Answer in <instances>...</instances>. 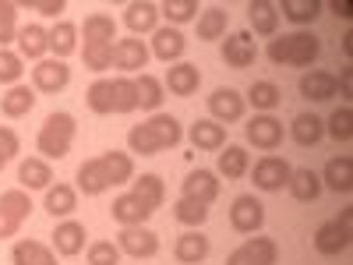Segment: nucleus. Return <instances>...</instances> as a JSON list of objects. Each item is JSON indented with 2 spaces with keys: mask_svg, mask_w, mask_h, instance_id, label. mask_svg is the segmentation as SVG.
I'll use <instances>...</instances> for the list:
<instances>
[{
  "mask_svg": "<svg viewBox=\"0 0 353 265\" xmlns=\"http://www.w3.org/2000/svg\"><path fill=\"white\" fill-rule=\"evenodd\" d=\"M117 248H121V255H131V258H152L159 251V233L149 226H124L117 233Z\"/></svg>",
  "mask_w": 353,
  "mask_h": 265,
  "instance_id": "nucleus-12",
  "label": "nucleus"
},
{
  "mask_svg": "<svg viewBox=\"0 0 353 265\" xmlns=\"http://www.w3.org/2000/svg\"><path fill=\"white\" fill-rule=\"evenodd\" d=\"M329 11H336L339 18H353V4H350V0H343V4H339V0H332Z\"/></svg>",
  "mask_w": 353,
  "mask_h": 265,
  "instance_id": "nucleus-56",
  "label": "nucleus"
},
{
  "mask_svg": "<svg viewBox=\"0 0 353 265\" xmlns=\"http://www.w3.org/2000/svg\"><path fill=\"white\" fill-rule=\"evenodd\" d=\"M85 237H88L85 223L64 219V223H57V230H53V251L64 255V258H74V255L85 251Z\"/></svg>",
  "mask_w": 353,
  "mask_h": 265,
  "instance_id": "nucleus-15",
  "label": "nucleus"
},
{
  "mask_svg": "<svg viewBox=\"0 0 353 265\" xmlns=\"http://www.w3.org/2000/svg\"><path fill=\"white\" fill-rule=\"evenodd\" d=\"M11 265H57V251L46 248L43 241L32 237H21L11 248Z\"/></svg>",
  "mask_w": 353,
  "mask_h": 265,
  "instance_id": "nucleus-24",
  "label": "nucleus"
},
{
  "mask_svg": "<svg viewBox=\"0 0 353 265\" xmlns=\"http://www.w3.org/2000/svg\"><path fill=\"white\" fill-rule=\"evenodd\" d=\"M209 251H212V244H209V237H205L201 230L181 233L176 244H173V258L181 262V265H201L205 258H209Z\"/></svg>",
  "mask_w": 353,
  "mask_h": 265,
  "instance_id": "nucleus-19",
  "label": "nucleus"
},
{
  "mask_svg": "<svg viewBox=\"0 0 353 265\" xmlns=\"http://www.w3.org/2000/svg\"><path fill=\"white\" fill-rule=\"evenodd\" d=\"M251 177H254V188L258 191H283L286 184H290V173H293V166L283 159V156H261L251 170H248Z\"/></svg>",
  "mask_w": 353,
  "mask_h": 265,
  "instance_id": "nucleus-5",
  "label": "nucleus"
},
{
  "mask_svg": "<svg viewBox=\"0 0 353 265\" xmlns=\"http://www.w3.org/2000/svg\"><path fill=\"white\" fill-rule=\"evenodd\" d=\"M181 188H184V198H194L201 205H212L219 198V173H212V170H191L181 181Z\"/></svg>",
  "mask_w": 353,
  "mask_h": 265,
  "instance_id": "nucleus-14",
  "label": "nucleus"
},
{
  "mask_svg": "<svg viewBox=\"0 0 353 265\" xmlns=\"http://www.w3.org/2000/svg\"><path fill=\"white\" fill-rule=\"evenodd\" d=\"M128 149L138 153V156H159V153H163L149 124H134V128L128 131Z\"/></svg>",
  "mask_w": 353,
  "mask_h": 265,
  "instance_id": "nucleus-46",
  "label": "nucleus"
},
{
  "mask_svg": "<svg viewBox=\"0 0 353 265\" xmlns=\"http://www.w3.org/2000/svg\"><path fill=\"white\" fill-rule=\"evenodd\" d=\"M99 166H103V173H106L110 188H117V184H131V181H134V159H131L128 153L110 149V153L99 156Z\"/></svg>",
  "mask_w": 353,
  "mask_h": 265,
  "instance_id": "nucleus-30",
  "label": "nucleus"
},
{
  "mask_svg": "<svg viewBox=\"0 0 353 265\" xmlns=\"http://www.w3.org/2000/svg\"><path fill=\"white\" fill-rule=\"evenodd\" d=\"M216 170H219V177H226V181H241V177L251 170V156H248V149H244V145H223Z\"/></svg>",
  "mask_w": 353,
  "mask_h": 265,
  "instance_id": "nucleus-32",
  "label": "nucleus"
},
{
  "mask_svg": "<svg viewBox=\"0 0 353 265\" xmlns=\"http://www.w3.org/2000/svg\"><path fill=\"white\" fill-rule=\"evenodd\" d=\"M336 92H343V96H350V92H353V71H350V68L336 78Z\"/></svg>",
  "mask_w": 353,
  "mask_h": 265,
  "instance_id": "nucleus-55",
  "label": "nucleus"
},
{
  "mask_svg": "<svg viewBox=\"0 0 353 265\" xmlns=\"http://www.w3.org/2000/svg\"><path fill=\"white\" fill-rule=\"evenodd\" d=\"M18 39V4L0 0V50H8V43Z\"/></svg>",
  "mask_w": 353,
  "mask_h": 265,
  "instance_id": "nucleus-50",
  "label": "nucleus"
},
{
  "mask_svg": "<svg viewBox=\"0 0 353 265\" xmlns=\"http://www.w3.org/2000/svg\"><path fill=\"white\" fill-rule=\"evenodd\" d=\"M244 110H248L244 96L237 92V88H230V85L216 88V92L209 96V113H212L216 124H237V121H244Z\"/></svg>",
  "mask_w": 353,
  "mask_h": 265,
  "instance_id": "nucleus-11",
  "label": "nucleus"
},
{
  "mask_svg": "<svg viewBox=\"0 0 353 265\" xmlns=\"http://www.w3.org/2000/svg\"><path fill=\"white\" fill-rule=\"evenodd\" d=\"M188 135H191V145L198 153H219L226 145V128L216 124L212 117H209V121H194Z\"/></svg>",
  "mask_w": 353,
  "mask_h": 265,
  "instance_id": "nucleus-26",
  "label": "nucleus"
},
{
  "mask_svg": "<svg viewBox=\"0 0 353 265\" xmlns=\"http://www.w3.org/2000/svg\"><path fill=\"white\" fill-rule=\"evenodd\" d=\"M184 50H188V39H184L181 28L163 25V28H156V32H152V50H149V53L159 57L163 64H181Z\"/></svg>",
  "mask_w": 353,
  "mask_h": 265,
  "instance_id": "nucleus-13",
  "label": "nucleus"
},
{
  "mask_svg": "<svg viewBox=\"0 0 353 265\" xmlns=\"http://www.w3.org/2000/svg\"><path fill=\"white\" fill-rule=\"evenodd\" d=\"M230 226L237 233H258L265 226V205L254 195H237L230 205Z\"/></svg>",
  "mask_w": 353,
  "mask_h": 265,
  "instance_id": "nucleus-8",
  "label": "nucleus"
},
{
  "mask_svg": "<svg viewBox=\"0 0 353 265\" xmlns=\"http://www.w3.org/2000/svg\"><path fill=\"white\" fill-rule=\"evenodd\" d=\"M81 36H85V43H113L117 39V21L110 18V14H88L85 21H81Z\"/></svg>",
  "mask_w": 353,
  "mask_h": 265,
  "instance_id": "nucleus-41",
  "label": "nucleus"
},
{
  "mask_svg": "<svg viewBox=\"0 0 353 265\" xmlns=\"http://www.w3.org/2000/svg\"><path fill=\"white\" fill-rule=\"evenodd\" d=\"M269 61L279 68H311L321 53V39L314 32H293V36H276L269 43Z\"/></svg>",
  "mask_w": 353,
  "mask_h": 265,
  "instance_id": "nucleus-2",
  "label": "nucleus"
},
{
  "mask_svg": "<svg viewBox=\"0 0 353 265\" xmlns=\"http://www.w3.org/2000/svg\"><path fill=\"white\" fill-rule=\"evenodd\" d=\"M138 110V88L134 78H113V113H134Z\"/></svg>",
  "mask_w": 353,
  "mask_h": 265,
  "instance_id": "nucleus-45",
  "label": "nucleus"
},
{
  "mask_svg": "<svg viewBox=\"0 0 353 265\" xmlns=\"http://www.w3.org/2000/svg\"><path fill=\"white\" fill-rule=\"evenodd\" d=\"M74 135H78L74 113H68V110L50 113L46 121H43V128H39V135H36V153H39V159H46V163H50V159H64V156L71 153Z\"/></svg>",
  "mask_w": 353,
  "mask_h": 265,
  "instance_id": "nucleus-1",
  "label": "nucleus"
},
{
  "mask_svg": "<svg viewBox=\"0 0 353 265\" xmlns=\"http://www.w3.org/2000/svg\"><path fill=\"white\" fill-rule=\"evenodd\" d=\"M25 8H32V11H39L43 18H61V14L68 11V0H28Z\"/></svg>",
  "mask_w": 353,
  "mask_h": 265,
  "instance_id": "nucleus-54",
  "label": "nucleus"
},
{
  "mask_svg": "<svg viewBox=\"0 0 353 265\" xmlns=\"http://www.w3.org/2000/svg\"><path fill=\"white\" fill-rule=\"evenodd\" d=\"M88 265H121V248L113 241H92L88 244Z\"/></svg>",
  "mask_w": 353,
  "mask_h": 265,
  "instance_id": "nucleus-52",
  "label": "nucleus"
},
{
  "mask_svg": "<svg viewBox=\"0 0 353 265\" xmlns=\"http://www.w3.org/2000/svg\"><path fill=\"white\" fill-rule=\"evenodd\" d=\"M258 61V46H254V36L248 32V28H241V32H230L223 39V64L233 68V71H244Z\"/></svg>",
  "mask_w": 353,
  "mask_h": 265,
  "instance_id": "nucleus-9",
  "label": "nucleus"
},
{
  "mask_svg": "<svg viewBox=\"0 0 353 265\" xmlns=\"http://www.w3.org/2000/svg\"><path fill=\"white\" fill-rule=\"evenodd\" d=\"M244 135H248V141L254 145V149L276 153L283 145V121H276L272 113H254L251 121L244 124Z\"/></svg>",
  "mask_w": 353,
  "mask_h": 265,
  "instance_id": "nucleus-7",
  "label": "nucleus"
},
{
  "mask_svg": "<svg viewBox=\"0 0 353 265\" xmlns=\"http://www.w3.org/2000/svg\"><path fill=\"white\" fill-rule=\"evenodd\" d=\"M134 88H138V106H141V110L159 113V106H163V99H166L163 81H159L156 75H141V78L134 81Z\"/></svg>",
  "mask_w": 353,
  "mask_h": 265,
  "instance_id": "nucleus-43",
  "label": "nucleus"
},
{
  "mask_svg": "<svg viewBox=\"0 0 353 265\" xmlns=\"http://www.w3.org/2000/svg\"><path fill=\"white\" fill-rule=\"evenodd\" d=\"M81 57H85V68L88 71L103 75L106 68H113V43H85Z\"/></svg>",
  "mask_w": 353,
  "mask_h": 265,
  "instance_id": "nucleus-48",
  "label": "nucleus"
},
{
  "mask_svg": "<svg viewBox=\"0 0 353 265\" xmlns=\"http://www.w3.org/2000/svg\"><path fill=\"white\" fill-rule=\"evenodd\" d=\"M325 131L336 138V141H350L353 138V110L350 106H336L325 121Z\"/></svg>",
  "mask_w": 353,
  "mask_h": 265,
  "instance_id": "nucleus-49",
  "label": "nucleus"
},
{
  "mask_svg": "<svg viewBox=\"0 0 353 265\" xmlns=\"http://www.w3.org/2000/svg\"><path fill=\"white\" fill-rule=\"evenodd\" d=\"M71 85V68L57 57H43V61L32 68V88L36 92H46V96H57Z\"/></svg>",
  "mask_w": 353,
  "mask_h": 265,
  "instance_id": "nucleus-6",
  "label": "nucleus"
},
{
  "mask_svg": "<svg viewBox=\"0 0 353 265\" xmlns=\"http://www.w3.org/2000/svg\"><path fill=\"white\" fill-rule=\"evenodd\" d=\"M18 57L21 61H43V57L50 53V28H43V25H25V28H18Z\"/></svg>",
  "mask_w": 353,
  "mask_h": 265,
  "instance_id": "nucleus-17",
  "label": "nucleus"
},
{
  "mask_svg": "<svg viewBox=\"0 0 353 265\" xmlns=\"http://www.w3.org/2000/svg\"><path fill=\"white\" fill-rule=\"evenodd\" d=\"M350 241H353V209H343L336 219L321 223V226L314 230V251L325 255V258L343 255V251L350 248Z\"/></svg>",
  "mask_w": 353,
  "mask_h": 265,
  "instance_id": "nucleus-3",
  "label": "nucleus"
},
{
  "mask_svg": "<svg viewBox=\"0 0 353 265\" xmlns=\"http://www.w3.org/2000/svg\"><path fill=\"white\" fill-rule=\"evenodd\" d=\"M78 50V25L74 21H57L50 28V53L57 57V61H64V57H71Z\"/></svg>",
  "mask_w": 353,
  "mask_h": 265,
  "instance_id": "nucleus-38",
  "label": "nucleus"
},
{
  "mask_svg": "<svg viewBox=\"0 0 353 265\" xmlns=\"http://www.w3.org/2000/svg\"><path fill=\"white\" fill-rule=\"evenodd\" d=\"M286 188H290V195L297 198V202H318V195L325 191V188H321V177H318L311 166H304V170H293Z\"/></svg>",
  "mask_w": 353,
  "mask_h": 265,
  "instance_id": "nucleus-36",
  "label": "nucleus"
},
{
  "mask_svg": "<svg viewBox=\"0 0 353 265\" xmlns=\"http://www.w3.org/2000/svg\"><path fill=\"white\" fill-rule=\"evenodd\" d=\"M145 124L152 128V135H156V141H159L163 153H166V149H176V145L184 141V128H181V121H176L173 113H152Z\"/></svg>",
  "mask_w": 353,
  "mask_h": 265,
  "instance_id": "nucleus-31",
  "label": "nucleus"
},
{
  "mask_svg": "<svg viewBox=\"0 0 353 265\" xmlns=\"http://www.w3.org/2000/svg\"><path fill=\"white\" fill-rule=\"evenodd\" d=\"M110 216H113V223H121V226H145V219H149L152 213L128 191V195H117V198H113Z\"/></svg>",
  "mask_w": 353,
  "mask_h": 265,
  "instance_id": "nucleus-27",
  "label": "nucleus"
},
{
  "mask_svg": "<svg viewBox=\"0 0 353 265\" xmlns=\"http://www.w3.org/2000/svg\"><path fill=\"white\" fill-rule=\"evenodd\" d=\"M18 184H21V191H46L53 184V166L39 156H28L18 166Z\"/></svg>",
  "mask_w": 353,
  "mask_h": 265,
  "instance_id": "nucleus-23",
  "label": "nucleus"
},
{
  "mask_svg": "<svg viewBox=\"0 0 353 265\" xmlns=\"http://www.w3.org/2000/svg\"><path fill=\"white\" fill-rule=\"evenodd\" d=\"M78 191L88 195V198L110 191V181H106L103 166H99V156H96V159H85V163L78 166Z\"/></svg>",
  "mask_w": 353,
  "mask_h": 265,
  "instance_id": "nucleus-37",
  "label": "nucleus"
},
{
  "mask_svg": "<svg viewBox=\"0 0 353 265\" xmlns=\"http://www.w3.org/2000/svg\"><path fill=\"white\" fill-rule=\"evenodd\" d=\"M226 25H230V11L223 4H212L198 14V39L201 43H212V39H223L226 36Z\"/></svg>",
  "mask_w": 353,
  "mask_h": 265,
  "instance_id": "nucleus-35",
  "label": "nucleus"
},
{
  "mask_svg": "<svg viewBox=\"0 0 353 265\" xmlns=\"http://www.w3.org/2000/svg\"><path fill=\"white\" fill-rule=\"evenodd\" d=\"M21 75H25V61L14 53V50H0V85H21Z\"/></svg>",
  "mask_w": 353,
  "mask_h": 265,
  "instance_id": "nucleus-51",
  "label": "nucleus"
},
{
  "mask_svg": "<svg viewBox=\"0 0 353 265\" xmlns=\"http://www.w3.org/2000/svg\"><path fill=\"white\" fill-rule=\"evenodd\" d=\"M32 198H28V191L21 188H11L0 195V241H11L18 237V230L25 226V219L32 216Z\"/></svg>",
  "mask_w": 353,
  "mask_h": 265,
  "instance_id": "nucleus-4",
  "label": "nucleus"
},
{
  "mask_svg": "<svg viewBox=\"0 0 353 265\" xmlns=\"http://www.w3.org/2000/svg\"><path fill=\"white\" fill-rule=\"evenodd\" d=\"M4 166H8V159H4V156H0V170H4Z\"/></svg>",
  "mask_w": 353,
  "mask_h": 265,
  "instance_id": "nucleus-58",
  "label": "nucleus"
},
{
  "mask_svg": "<svg viewBox=\"0 0 353 265\" xmlns=\"http://www.w3.org/2000/svg\"><path fill=\"white\" fill-rule=\"evenodd\" d=\"M244 103H251L258 113H272V110L283 103V92H279V85H276V81H254V85L248 88Z\"/></svg>",
  "mask_w": 353,
  "mask_h": 265,
  "instance_id": "nucleus-40",
  "label": "nucleus"
},
{
  "mask_svg": "<svg viewBox=\"0 0 353 265\" xmlns=\"http://www.w3.org/2000/svg\"><path fill=\"white\" fill-rule=\"evenodd\" d=\"M297 88H301L304 99L325 103V99L336 96V75L332 71H307V75H301V85Z\"/></svg>",
  "mask_w": 353,
  "mask_h": 265,
  "instance_id": "nucleus-28",
  "label": "nucleus"
},
{
  "mask_svg": "<svg viewBox=\"0 0 353 265\" xmlns=\"http://www.w3.org/2000/svg\"><path fill=\"white\" fill-rule=\"evenodd\" d=\"M159 14H163L173 28H181L184 21H194V18H198V0H166V4L159 8Z\"/></svg>",
  "mask_w": 353,
  "mask_h": 265,
  "instance_id": "nucleus-47",
  "label": "nucleus"
},
{
  "mask_svg": "<svg viewBox=\"0 0 353 265\" xmlns=\"http://www.w3.org/2000/svg\"><path fill=\"white\" fill-rule=\"evenodd\" d=\"M149 46H145L141 39H117L113 43V68H121L124 75L131 71H141L145 64H149Z\"/></svg>",
  "mask_w": 353,
  "mask_h": 265,
  "instance_id": "nucleus-20",
  "label": "nucleus"
},
{
  "mask_svg": "<svg viewBox=\"0 0 353 265\" xmlns=\"http://www.w3.org/2000/svg\"><path fill=\"white\" fill-rule=\"evenodd\" d=\"M131 195L149 213H156V209H163V202H166V184H163L159 173H141V177H134V181H131Z\"/></svg>",
  "mask_w": 353,
  "mask_h": 265,
  "instance_id": "nucleus-22",
  "label": "nucleus"
},
{
  "mask_svg": "<svg viewBox=\"0 0 353 265\" xmlns=\"http://www.w3.org/2000/svg\"><path fill=\"white\" fill-rule=\"evenodd\" d=\"M276 11L283 18H290L293 25H311L321 11H325V4H321V0H283V4H276Z\"/></svg>",
  "mask_w": 353,
  "mask_h": 265,
  "instance_id": "nucleus-39",
  "label": "nucleus"
},
{
  "mask_svg": "<svg viewBox=\"0 0 353 265\" xmlns=\"http://www.w3.org/2000/svg\"><path fill=\"white\" fill-rule=\"evenodd\" d=\"M318 177H321V188H329L336 195H350L353 191V159L350 156H332Z\"/></svg>",
  "mask_w": 353,
  "mask_h": 265,
  "instance_id": "nucleus-21",
  "label": "nucleus"
},
{
  "mask_svg": "<svg viewBox=\"0 0 353 265\" xmlns=\"http://www.w3.org/2000/svg\"><path fill=\"white\" fill-rule=\"evenodd\" d=\"M43 209L53 216V219H64L78 209V191L71 184H50L46 188V198H43Z\"/></svg>",
  "mask_w": 353,
  "mask_h": 265,
  "instance_id": "nucleus-33",
  "label": "nucleus"
},
{
  "mask_svg": "<svg viewBox=\"0 0 353 265\" xmlns=\"http://www.w3.org/2000/svg\"><path fill=\"white\" fill-rule=\"evenodd\" d=\"M18 149H21V141H18V131L14 128H8V124H0V156H4L8 163L18 156Z\"/></svg>",
  "mask_w": 353,
  "mask_h": 265,
  "instance_id": "nucleus-53",
  "label": "nucleus"
},
{
  "mask_svg": "<svg viewBox=\"0 0 353 265\" xmlns=\"http://www.w3.org/2000/svg\"><path fill=\"white\" fill-rule=\"evenodd\" d=\"M343 50H346V57H353V32L343 36Z\"/></svg>",
  "mask_w": 353,
  "mask_h": 265,
  "instance_id": "nucleus-57",
  "label": "nucleus"
},
{
  "mask_svg": "<svg viewBox=\"0 0 353 265\" xmlns=\"http://www.w3.org/2000/svg\"><path fill=\"white\" fill-rule=\"evenodd\" d=\"M173 219H176V223H184V226H191V230H198L205 219H209V205H201V202L181 195V198L173 202Z\"/></svg>",
  "mask_w": 353,
  "mask_h": 265,
  "instance_id": "nucleus-44",
  "label": "nucleus"
},
{
  "mask_svg": "<svg viewBox=\"0 0 353 265\" xmlns=\"http://www.w3.org/2000/svg\"><path fill=\"white\" fill-rule=\"evenodd\" d=\"M85 103H88V110L99 113V117L113 113V78H96L92 85L85 88Z\"/></svg>",
  "mask_w": 353,
  "mask_h": 265,
  "instance_id": "nucleus-42",
  "label": "nucleus"
},
{
  "mask_svg": "<svg viewBox=\"0 0 353 265\" xmlns=\"http://www.w3.org/2000/svg\"><path fill=\"white\" fill-rule=\"evenodd\" d=\"M279 248L272 237H248L237 251L226 255V265H276Z\"/></svg>",
  "mask_w": 353,
  "mask_h": 265,
  "instance_id": "nucleus-10",
  "label": "nucleus"
},
{
  "mask_svg": "<svg viewBox=\"0 0 353 265\" xmlns=\"http://www.w3.org/2000/svg\"><path fill=\"white\" fill-rule=\"evenodd\" d=\"M248 21L258 36H276L279 32V11L272 0H251L248 4Z\"/></svg>",
  "mask_w": 353,
  "mask_h": 265,
  "instance_id": "nucleus-34",
  "label": "nucleus"
},
{
  "mask_svg": "<svg viewBox=\"0 0 353 265\" xmlns=\"http://www.w3.org/2000/svg\"><path fill=\"white\" fill-rule=\"evenodd\" d=\"M290 135L301 149H311V145H318L321 138H325V121H321L318 113H297L293 124H290Z\"/></svg>",
  "mask_w": 353,
  "mask_h": 265,
  "instance_id": "nucleus-29",
  "label": "nucleus"
},
{
  "mask_svg": "<svg viewBox=\"0 0 353 265\" xmlns=\"http://www.w3.org/2000/svg\"><path fill=\"white\" fill-rule=\"evenodd\" d=\"M198 85H201L198 64H184V61H181V64H170V71H166V78H163V88H170V96H181V99L194 96Z\"/></svg>",
  "mask_w": 353,
  "mask_h": 265,
  "instance_id": "nucleus-16",
  "label": "nucleus"
},
{
  "mask_svg": "<svg viewBox=\"0 0 353 265\" xmlns=\"http://www.w3.org/2000/svg\"><path fill=\"white\" fill-rule=\"evenodd\" d=\"M124 25L134 36L156 32L159 28V4H152V0H134V4H128V11H124Z\"/></svg>",
  "mask_w": 353,
  "mask_h": 265,
  "instance_id": "nucleus-25",
  "label": "nucleus"
},
{
  "mask_svg": "<svg viewBox=\"0 0 353 265\" xmlns=\"http://www.w3.org/2000/svg\"><path fill=\"white\" fill-rule=\"evenodd\" d=\"M36 88L32 85H11L4 96H0V113L8 117V121H21L36 110Z\"/></svg>",
  "mask_w": 353,
  "mask_h": 265,
  "instance_id": "nucleus-18",
  "label": "nucleus"
}]
</instances>
